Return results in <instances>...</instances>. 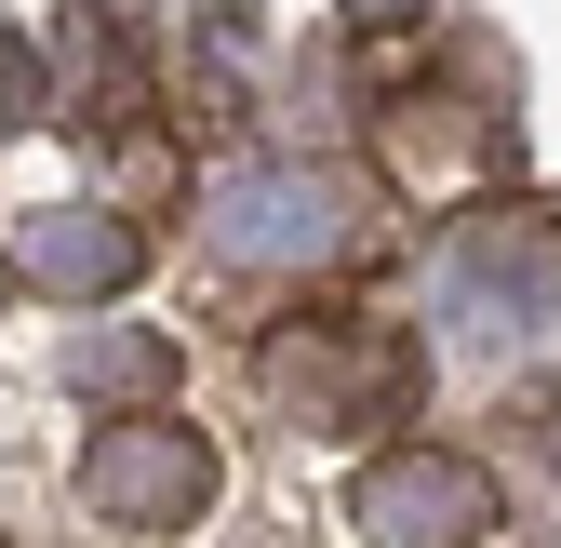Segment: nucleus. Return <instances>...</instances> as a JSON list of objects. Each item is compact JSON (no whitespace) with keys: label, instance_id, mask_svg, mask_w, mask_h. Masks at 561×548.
<instances>
[{"label":"nucleus","instance_id":"nucleus-1","mask_svg":"<svg viewBox=\"0 0 561 548\" xmlns=\"http://www.w3.org/2000/svg\"><path fill=\"white\" fill-rule=\"evenodd\" d=\"M187 228L215 267H241V282H295V267L347 254V228H362V187H347L334 161H228L201 174Z\"/></svg>","mask_w":561,"mask_h":548},{"label":"nucleus","instance_id":"nucleus-2","mask_svg":"<svg viewBox=\"0 0 561 548\" xmlns=\"http://www.w3.org/2000/svg\"><path fill=\"white\" fill-rule=\"evenodd\" d=\"M442 321L468 349H561V201H481L442 254Z\"/></svg>","mask_w":561,"mask_h":548},{"label":"nucleus","instance_id":"nucleus-3","mask_svg":"<svg viewBox=\"0 0 561 548\" xmlns=\"http://www.w3.org/2000/svg\"><path fill=\"white\" fill-rule=\"evenodd\" d=\"M414 388H428V349L401 321H308L267 334V401L295 429H401Z\"/></svg>","mask_w":561,"mask_h":548},{"label":"nucleus","instance_id":"nucleus-4","mask_svg":"<svg viewBox=\"0 0 561 548\" xmlns=\"http://www.w3.org/2000/svg\"><path fill=\"white\" fill-rule=\"evenodd\" d=\"M508 522V482L455 442H388L347 468V535L362 548H481Z\"/></svg>","mask_w":561,"mask_h":548},{"label":"nucleus","instance_id":"nucleus-5","mask_svg":"<svg viewBox=\"0 0 561 548\" xmlns=\"http://www.w3.org/2000/svg\"><path fill=\"white\" fill-rule=\"evenodd\" d=\"M81 509L107 535H187L201 509H215V442H201L187 415H107L81 442Z\"/></svg>","mask_w":561,"mask_h":548},{"label":"nucleus","instance_id":"nucleus-6","mask_svg":"<svg viewBox=\"0 0 561 548\" xmlns=\"http://www.w3.org/2000/svg\"><path fill=\"white\" fill-rule=\"evenodd\" d=\"M375 134H388V174H401V187H455V174H495V161H508V107H495V81H481V94H455V81H401V94H375Z\"/></svg>","mask_w":561,"mask_h":548},{"label":"nucleus","instance_id":"nucleus-7","mask_svg":"<svg viewBox=\"0 0 561 548\" xmlns=\"http://www.w3.org/2000/svg\"><path fill=\"white\" fill-rule=\"evenodd\" d=\"M14 267H27L41 295L94 308V295H121L134 267H148V241H134V215H94V201H54V215H27V228H14Z\"/></svg>","mask_w":561,"mask_h":548},{"label":"nucleus","instance_id":"nucleus-8","mask_svg":"<svg viewBox=\"0 0 561 548\" xmlns=\"http://www.w3.org/2000/svg\"><path fill=\"white\" fill-rule=\"evenodd\" d=\"M67 388H81V401H134V415H161V388H174V334H121V321L67 334Z\"/></svg>","mask_w":561,"mask_h":548},{"label":"nucleus","instance_id":"nucleus-9","mask_svg":"<svg viewBox=\"0 0 561 548\" xmlns=\"http://www.w3.org/2000/svg\"><path fill=\"white\" fill-rule=\"evenodd\" d=\"M27 107H54V81H41V41H27V27H0V134H14Z\"/></svg>","mask_w":561,"mask_h":548},{"label":"nucleus","instance_id":"nucleus-10","mask_svg":"<svg viewBox=\"0 0 561 548\" xmlns=\"http://www.w3.org/2000/svg\"><path fill=\"white\" fill-rule=\"evenodd\" d=\"M347 27H401V14H428V0H334Z\"/></svg>","mask_w":561,"mask_h":548},{"label":"nucleus","instance_id":"nucleus-11","mask_svg":"<svg viewBox=\"0 0 561 548\" xmlns=\"http://www.w3.org/2000/svg\"><path fill=\"white\" fill-rule=\"evenodd\" d=\"M14 295H27V267H14V241H0V308H14Z\"/></svg>","mask_w":561,"mask_h":548}]
</instances>
